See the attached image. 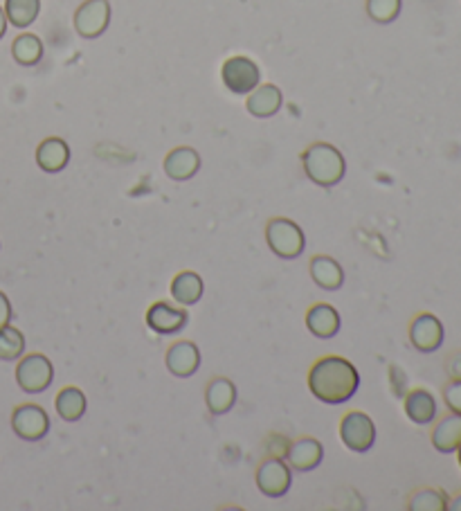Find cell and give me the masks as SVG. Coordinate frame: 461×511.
Instances as JSON below:
<instances>
[{
	"instance_id": "30",
	"label": "cell",
	"mask_w": 461,
	"mask_h": 511,
	"mask_svg": "<svg viewBox=\"0 0 461 511\" xmlns=\"http://www.w3.org/2000/svg\"><path fill=\"white\" fill-rule=\"evenodd\" d=\"M9 320H12V302H9L7 295L0 291V327L9 324Z\"/></svg>"
},
{
	"instance_id": "10",
	"label": "cell",
	"mask_w": 461,
	"mask_h": 511,
	"mask_svg": "<svg viewBox=\"0 0 461 511\" xmlns=\"http://www.w3.org/2000/svg\"><path fill=\"white\" fill-rule=\"evenodd\" d=\"M187 322H190V313L185 309L162 302V300L151 304L147 312V327L160 336H176L187 327Z\"/></svg>"
},
{
	"instance_id": "6",
	"label": "cell",
	"mask_w": 461,
	"mask_h": 511,
	"mask_svg": "<svg viewBox=\"0 0 461 511\" xmlns=\"http://www.w3.org/2000/svg\"><path fill=\"white\" fill-rule=\"evenodd\" d=\"M225 88L234 95H248L261 84V70L248 56H230L220 68Z\"/></svg>"
},
{
	"instance_id": "23",
	"label": "cell",
	"mask_w": 461,
	"mask_h": 511,
	"mask_svg": "<svg viewBox=\"0 0 461 511\" xmlns=\"http://www.w3.org/2000/svg\"><path fill=\"white\" fill-rule=\"evenodd\" d=\"M55 408H56V413H59V417L64 419V422L75 424V422H79V419L86 414L88 401H86V394L81 393L79 388H75V385H68V388H64L59 394H56Z\"/></svg>"
},
{
	"instance_id": "5",
	"label": "cell",
	"mask_w": 461,
	"mask_h": 511,
	"mask_svg": "<svg viewBox=\"0 0 461 511\" xmlns=\"http://www.w3.org/2000/svg\"><path fill=\"white\" fill-rule=\"evenodd\" d=\"M340 439L353 453H367L376 442V426L369 414L352 410L340 422Z\"/></svg>"
},
{
	"instance_id": "8",
	"label": "cell",
	"mask_w": 461,
	"mask_h": 511,
	"mask_svg": "<svg viewBox=\"0 0 461 511\" xmlns=\"http://www.w3.org/2000/svg\"><path fill=\"white\" fill-rule=\"evenodd\" d=\"M292 485V471L282 457H268L257 469V486L266 498H282Z\"/></svg>"
},
{
	"instance_id": "20",
	"label": "cell",
	"mask_w": 461,
	"mask_h": 511,
	"mask_svg": "<svg viewBox=\"0 0 461 511\" xmlns=\"http://www.w3.org/2000/svg\"><path fill=\"white\" fill-rule=\"evenodd\" d=\"M203 277L199 273H191V271H182L171 280V295L178 304L182 307H191V304H199L203 298Z\"/></svg>"
},
{
	"instance_id": "14",
	"label": "cell",
	"mask_w": 461,
	"mask_h": 511,
	"mask_svg": "<svg viewBox=\"0 0 461 511\" xmlns=\"http://www.w3.org/2000/svg\"><path fill=\"white\" fill-rule=\"evenodd\" d=\"M282 104H284V95L275 84H259L252 93H248L246 108L250 116L266 119L277 116Z\"/></svg>"
},
{
	"instance_id": "24",
	"label": "cell",
	"mask_w": 461,
	"mask_h": 511,
	"mask_svg": "<svg viewBox=\"0 0 461 511\" xmlns=\"http://www.w3.org/2000/svg\"><path fill=\"white\" fill-rule=\"evenodd\" d=\"M41 0H5V16L18 30H26L38 18Z\"/></svg>"
},
{
	"instance_id": "12",
	"label": "cell",
	"mask_w": 461,
	"mask_h": 511,
	"mask_svg": "<svg viewBox=\"0 0 461 511\" xmlns=\"http://www.w3.org/2000/svg\"><path fill=\"white\" fill-rule=\"evenodd\" d=\"M167 370L178 379L196 374L200 367V350L191 341H178L167 350Z\"/></svg>"
},
{
	"instance_id": "4",
	"label": "cell",
	"mask_w": 461,
	"mask_h": 511,
	"mask_svg": "<svg viewBox=\"0 0 461 511\" xmlns=\"http://www.w3.org/2000/svg\"><path fill=\"white\" fill-rule=\"evenodd\" d=\"M55 381V365L43 354L23 356L16 365V383L26 394H41Z\"/></svg>"
},
{
	"instance_id": "31",
	"label": "cell",
	"mask_w": 461,
	"mask_h": 511,
	"mask_svg": "<svg viewBox=\"0 0 461 511\" xmlns=\"http://www.w3.org/2000/svg\"><path fill=\"white\" fill-rule=\"evenodd\" d=\"M446 370H448V374L453 376L455 381H461V352H457V354H453L448 358V363H446Z\"/></svg>"
},
{
	"instance_id": "17",
	"label": "cell",
	"mask_w": 461,
	"mask_h": 511,
	"mask_svg": "<svg viewBox=\"0 0 461 511\" xmlns=\"http://www.w3.org/2000/svg\"><path fill=\"white\" fill-rule=\"evenodd\" d=\"M340 324H343V320H340L338 309H333L331 304H313L306 313V327L320 341L333 338L340 332Z\"/></svg>"
},
{
	"instance_id": "1",
	"label": "cell",
	"mask_w": 461,
	"mask_h": 511,
	"mask_svg": "<svg viewBox=\"0 0 461 511\" xmlns=\"http://www.w3.org/2000/svg\"><path fill=\"white\" fill-rule=\"evenodd\" d=\"M360 388V374L353 363L343 356H324L311 367L309 390L322 404L340 405L353 399Z\"/></svg>"
},
{
	"instance_id": "33",
	"label": "cell",
	"mask_w": 461,
	"mask_h": 511,
	"mask_svg": "<svg viewBox=\"0 0 461 511\" xmlns=\"http://www.w3.org/2000/svg\"><path fill=\"white\" fill-rule=\"evenodd\" d=\"M448 509H453V511H461V496H457V498H455L453 503H448Z\"/></svg>"
},
{
	"instance_id": "3",
	"label": "cell",
	"mask_w": 461,
	"mask_h": 511,
	"mask_svg": "<svg viewBox=\"0 0 461 511\" xmlns=\"http://www.w3.org/2000/svg\"><path fill=\"white\" fill-rule=\"evenodd\" d=\"M266 243L282 260H297L304 252L306 237L291 219H271L266 226Z\"/></svg>"
},
{
	"instance_id": "16",
	"label": "cell",
	"mask_w": 461,
	"mask_h": 511,
	"mask_svg": "<svg viewBox=\"0 0 461 511\" xmlns=\"http://www.w3.org/2000/svg\"><path fill=\"white\" fill-rule=\"evenodd\" d=\"M70 162V147L61 138H46L36 149V165L46 174H59L68 167Z\"/></svg>"
},
{
	"instance_id": "25",
	"label": "cell",
	"mask_w": 461,
	"mask_h": 511,
	"mask_svg": "<svg viewBox=\"0 0 461 511\" xmlns=\"http://www.w3.org/2000/svg\"><path fill=\"white\" fill-rule=\"evenodd\" d=\"M12 55L16 64L21 66H36L43 59V43L36 35H21L12 43Z\"/></svg>"
},
{
	"instance_id": "34",
	"label": "cell",
	"mask_w": 461,
	"mask_h": 511,
	"mask_svg": "<svg viewBox=\"0 0 461 511\" xmlns=\"http://www.w3.org/2000/svg\"><path fill=\"white\" fill-rule=\"evenodd\" d=\"M457 451H459V465H461V444H459V448H457Z\"/></svg>"
},
{
	"instance_id": "26",
	"label": "cell",
	"mask_w": 461,
	"mask_h": 511,
	"mask_svg": "<svg viewBox=\"0 0 461 511\" xmlns=\"http://www.w3.org/2000/svg\"><path fill=\"white\" fill-rule=\"evenodd\" d=\"M26 354V336L12 324L0 327V361H18Z\"/></svg>"
},
{
	"instance_id": "28",
	"label": "cell",
	"mask_w": 461,
	"mask_h": 511,
	"mask_svg": "<svg viewBox=\"0 0 461 511\" xmlns=\"http://www.w3.org/2000/svg\"><path fill=\"white\" fill-rule=\"evenodd\" d=\"M401 0H367V14L376 23H392L401 14Z\"/></svg>"
},
{
	"instance_id": "22",
	"label": "cell",
	"mask_w": 461,
	"mask_h": 511,
	"mask_svg": "<svg viewBox=\"0 0 461 511\" xmlns=\"http://www.w3.org/2000/svg\"><path fill=\"white\" fill-rule=\"evenodd\" d=\"M432 444L439 453H455L461 444V414L453 413L436 424L432 433Z\"/></svg>"
},
{
	"instance_id": "9",
	"label": "cell",
	"mask_w": 461,
	"mask_h": 511,
	"mask_svg": "<svg viewBox=\"0 0 461 511\" xmlns=\"http://www.w3.org/2000/svg\"><path fill=\"white\" fill-rule=\"evenodd\" d=\"M12 428L26 442H38L50 433V417L36 404H23L12 413Z\"/></svg>"
},
{
	"instance_id": "7",
	"label": "cell",
	"mask_w": 461,
	"mask_h": 511,
	"mask_svg": "<svg viewBox=\"0 0 461 511\" xmlns=\"http://www.w3.org/2000/svg\"><path fill=\"white\" fill-rule=\"evenodd\" d=\"M110 23L108 0H86L75 12V30L81 39H97Z\"/></svg>"
},
{
	"instance_id": "19",
	"label": "cell",
	"mask_w": 461,
	"mask_h": 511,
	"mask_svg": "<svg viewBox=\"0 0 461 511\" xmlns=\"http://www.w3.org/2000/svg\"><path fill=\"white\" fill-rule=\"evenodd\" d=\"M311 277L324 291H338L344 284V271L338 260L329 255H315L311 260Z\"/></svg>"
},
{
	"instance_id": "11",
	"label": "cell",
	"mask_w": 461,
	"mask_h": 511,
	"mask_svg": "<svg viewBox=\"0 0 461 511\" xmlns=\"http://www.w3.org/2000/svg\"><path fill=\"white\" fill-rule=\"evenodd\" d=\"M410 342L421 354H432L444 345V324L436 315L421 313L410 324Z\"/></svg>"
},
{
	"instance_id": "27",
	"label": "cell",
	"mask_w": 461,
	"mask_h": 511,
	"mask_svg": "<svg viewBox=\"0 0 461 511\" xmlns=\"http://www.w3.org/2000/svg\"><path fill=\"white\" fill-rule=\"evenodd\" d=\"M412 511H444L448 509V496L439 489L416 491L407 505Z\"/></svg>"
},
{
	"instance_id": "15",
	"label": "cell",
	"mask_w": 461,
	"mask_h": 511,
	"mask_svg": "<svg viewBox=\"0 0 461 511\" xmlns=\"http://www.w3.org/2000/svg\"><path fill=\"white\" fill-rule=\"evenodd\" d=\"M200 169V156L199 151L191 149V147H176L171 149L165 158V174L169 176L171 180H190L199 174Z\"/></svg>"
},
{
	"instance_id": "29",
	"label": "cell",
	"mask_w": 461,
	"mask_h": 511,
	"mask_svg": "<svg viewBox=\"0 0 461 511\" xmlns=\"http://www.w3.org/2000/svg\"><path fill=\"white\" fill-rule=\"evenodd\" d=\"M444 401H446V405H448V408L453 410V413L461 414V381H455L453 379V383L446 385Z\"/></svg>"
},
{
	"instance_id": "13",
	"label": "cell",
	"mask_w": 461,
	"mask_h": 511,
	"mask_svg": "<svg viewBox=\"0 0 461 511\" xmlns=\"http://www.w3.org/2000/svg\"><path fill=\"white\" fill-rule=\"evenodd\" d=\"M322 457H324V448H322V444L313 437H302L297 439V442H291L286 453L288 466L300 473L318 469L322 465Z\"/></svg>"
},
{
	"instance_id": "21",
	"label": "cell",
	"mask_w": 461,
	"mask_h": 511,
	"mask_svg": "<svg viewBox=\"0 0 461 511\" xmlns=\"http://www.w3.org/2000/svg\"><path fill=\"white\" fill-rule=\"evenodd\" d=\"M405 414L410 417V422L419 424V426H427L435 422L436 417V401L427 390H412L405 396Z\"/></svg>"
},
{
	"instance_id": "18",
	"label": "cell",
	"mask_w": 461,
	"mask_h": 511,
	"mask_svg": "<svg viewBox=\"0 0 461 511\" xmlns=\"http://www.w3.org/2000/svg\"><path fill=\"white\" fill-rule=\"evenodd\" d=\"M237 385L232 381L216 376L205 388V404H208V410L212 414H225L237 404Z\"/></svg>"
},
{
	"instance_id": "2",
	"label": "cell",
	"mask_w": 461,
	"mask_h": 511,
	"mask_svg": "<svg viewBox=\"0 0 461 511\" xmlns=\"http://www.w3.org/2000/svg\"><path fill=\"white\" fill-rule=\"evenodd\" d=\"M302 167L309 180H313L320 188H335L344 179L347 162L343 151L329 142H315L302 154Z\"/></svg>"
},
{
	"instance_id": "32",
	"label": "cell",
	"mask_w": 461,
	"mask_h": 511,
	"mask_svg": "<svg viewBox=\"0 0 461 511\" xmlns=\"http://www.w3.org/2000/svg\"><path fill=\"white\" fill-rule=\"evenodd\" d=\"M5 32H7V16H5V9L0 7V39L5 36Z\"/></svg>"
}]
</instances>
